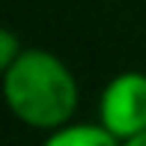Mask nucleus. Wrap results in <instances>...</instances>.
Returning a JSON list of instances; mask_svg holds the SVG:
<instances>
[{"label":"nucleus","mask_w":146,"mask_h":146,"mask_svg":"<svg viewBox=\"0 0 146 146\" xmlns=\"http://www.w3.org/2000/svg\"><path fill=\"white\" fill-rule=\"evenodd\" d=\"M3 96L9 110L30 128L54 131L78 108V84L69 66L45 48H24L3 69Z\"/></svg>","instance_id":"1"},{"label":"nucleus","mask_w":146,"mask_h":146,"mask_svg":"<svg viewBox=\"0 0 146 146\" xmlns=\"http://www.w3.org/2000/svg\"><path fill=\"white\" fill-rule=\"evenodd\" d=\"M102 125L128 143L146 131V75L143 72H122L102 92Z\"/></svg>","instance_id":"2"},{"label":"nucleus","mask_w":146,"mask_h":146,"mask_svg":"<svg viewBox=\"0 0 146 146\" xmlns=\"http://www.w3.org/2000/svg\"><path fill=\"white\" fill-rule=\"evenodd\" d=\"M48 146H113L119 143L104 125H60V128L48 131Z\"/></svg>","instance_id":"3"},{"label":"nucleus","mask_w":146,"mask_h":146,"mask_svg":"<svg viewBox=\"0 0 146 146\" xmlns=\"http://www.w3.org/2000/svg\"><path fill=\"white\" fill-rule=\"evenodd\" d=\"M21 51L24 48H21L15 33L12 30H0V66H3V69H9V66L21 57Z\"/></svg>","instance_id":"4"},{"label":"nucleus","mask_w":146,"mask_h":146,"mask_svg":"<svg viewBox=\"0 0 146 146\" xmlns=\"http://www.w3.org/2000/svg\"><path fill=\"white\" fill-rule=\"evenodd\" d=\"M128 146H146V131H140L137 137H131V140H128Z\"/></svg>","instance_id":"5"}]
</instances>
